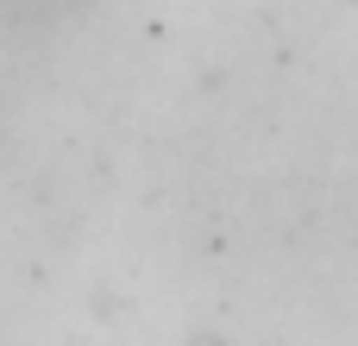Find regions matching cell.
Returning a JSON list of instances; mask_svg holds the SVG:
<instances>
[{"mask_svg":"<svg viewBox=\"0 0 358 346\" xmlns=\"http://www.w3.org/2000/svg\"><path fill=\"white\" fill-rule=\"evenodd\" d=\"M57 6H69V0H0V13H57Z\"/></svg>","mask_w":358,"mask_h":346,"instance_id":"cell-1","label":"cell"}]
</instances>
